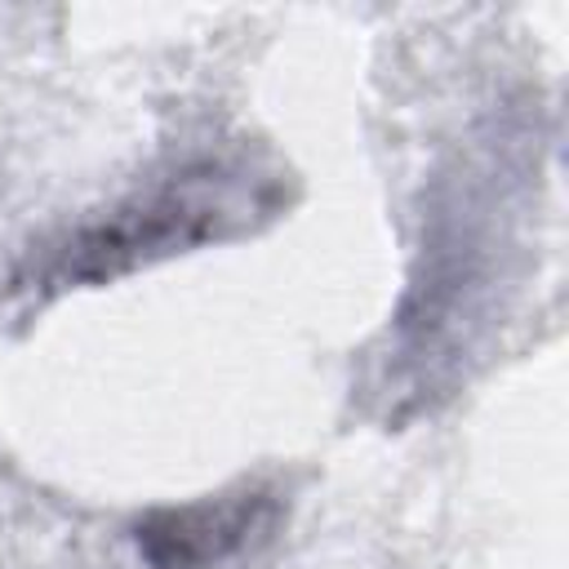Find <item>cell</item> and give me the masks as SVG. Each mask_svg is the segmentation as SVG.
<instances>
[{
    "label": "cell",
    "mask_w": 569,
    "mask_h": 569,
    "mask_svg": "<svg viewBox=\"0 0 569 569\" xmlns=\"http://www.w3.org/2000/svg\"><path fill=\"white\" fill-rule=\"evenodd\" d=\"M271 196L267 187L249 182L244 169L231 164H191L178 178L160 182L147 196H133L129 204L111 209L107 218L80 227L44 267V280L53 289H67L71 280H111L120 271H133L151 258L182 253L191 244L236 236L244 227V213H267Z\"/></svg>",
    "instance_id": "1"
},
{
    "label": "cell",
    "mask_w": 569,
    "mask_h": 569,
    "mask_svg": "<svg viewBox=\"0 0 569 569\" xmlns=\"http://www.w3.org/2000/svg\"><path fill=\"white\" fill-rule=\"evenodd\" d=\"M271 520L276 498L267 489H236L222 498L151 511L133 538L151 569H213L262 538Z\"/></svg>",
    "instance_id": "2"
}]
</instances>
